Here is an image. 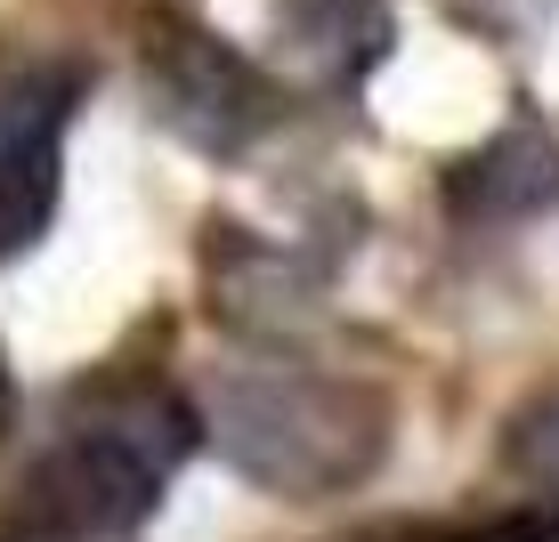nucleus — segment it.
<instances>
[{
	"label": "nucleus",
	"instance_id": "0eeeda50",
	"mask_svg": "<svg viewBox=\"0 0 559 542\" xmlns=\"http://www.w3.org/2000/svg\"><path fill=\"white\" fill-rule=\"evenodd\" d=\"M503 454H511V470L527 478V486L544 494V502H559V389H551V397H535L527 413L511 421Z\"/></svg>",
	"mask_w": 559,
	"mask_h": 542
},
{
	"label": "nucleus",
	"instance_id": "39448f33",
	"mask_svg": "<svg viewBox=\"0 0 559 542\" xmlns=\"http://www.w3.org/2000/svg\"><path fill=\"white\" fill-rule=\"evenodd\" d=\"M544 203H559V146L544 138V122H503L487 146H471L447 170V210L471 227L527 219Z\"/></svg>",
	"mask_w": 559,
	"mask_h": 542
},
{
	"label": "nucleus",
	"instance_id": "f257e3e1",
	"mask_svg": "<svg viewBox=\"0 0 559 542\" xmlns=\"http://www.w3.org/2000/svg\"><path fill=\"white\" fill-rule=\"evenodd\" d=\"M203 437V405L170 397L163 381L82 397L25 470V527L49 542H130Z\"/></svg>",
	"mask_w": 559,
	"mask_h": 542
},
{
	"label": "nucleus",
	"instance_id": "20e7f679",
	"mask_svg": "<svg viewBox=\"0 0 559 542\" xmlns=\"http://www.w3.org/2000/svg\"><path fill=\"white\" fill-rule=\"evenodd\" d=\"M82 98L90 65H25L0 82V267L49 236L66 186V122Z\"/></svg>",
	"mask_w": 559,
	"mask_h": 542
},
{
	"label": "nucleus",
	"instance_id": "7ed1b4c3",
	"mask_svg": "<svg viewBox=\"0 0 559 542\" xmlns=\"http://www.w3.org/2000/svg\"><path fill=\"white\" fill-rule=\"evenodd\" d=\"M130 57H139V89L154 122L211 162H243L276 130V82L227 33L187 16L179 0H146L130 16Z\"/></svg>",
	"mask_w": 559,
	"mask_h": 542
},
{
	"label": "nucleus",
	"instance_id": "f03ea898",
	"mask_svg": "<svg viewBox=\"0 0 559 542\" xmlns=\"http://www.w3.org/2000/svg\"><path fill=\"white\" fill-rule=\"evenodd\" d=\"M203 430L252 486L317 502L373 478L397 421H390V397L365 389V381H333L293 357H260V364L211 373Z\"/></svg>",
	"mask_w": 559,
	"mask_h": 542
},
{
	"label": "nucleus",
	"instance_id": "1a4fd4ad",
	"mask_svg": "<svg viewBox=\"0 0 559 542\" xmlns=\"http://www.w3.org/2000/svg\"><path fill=\"white\" fill-rule=\"evenodd\" d=\"M0 542H49V534H33V527H16V534H0Z\"/></svg>",
	"mask_w": 559,
	"mask_h": 542
},
{
	"label": "nucleus",
	"instance_id": "6e6552de",
	"mask_svg": "<svg viewBox=\"0 0 559 542\" xmlns=\"http://www.w3.org/2000/svg\"><path fill=\"white\" fill-rule=\"evenodd\" d=\"M9 430H16V364L0 348V445H9Z\"/></svg>",
	"mask_w": 559,
	"mask_h": 542
},
{
	"label": "nucleus",
	"instance_id": "423d86ee",
	"mask_svg": "<svg viewBox=\"0 0 559 542\" xmlns=\"http://www.w3.org/2000/svg\"><path fill=\"white\" fill-rule=\"evenodd\" d=\"M284 49L324 82H365L390 49V0H276Z\"/></svg>",
	"mask_w": 559,
	"mask_h": 542
}]
</instances>
